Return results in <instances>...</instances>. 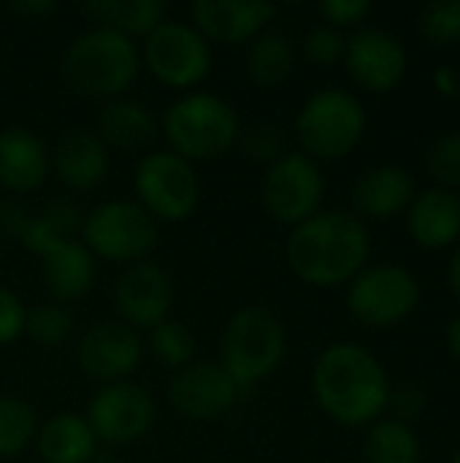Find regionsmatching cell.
Here are the masks:
<instances>
[{
    "instance_id": "obj_1",
    "label": "cell",
    "mask_w": 460,
    "mask_h": 463,
    "mask_svg": "<svg viewBox=\"0 0 460 463\" xmlns=\"http://www.w3.org/2000/svg\"><path fill=\"white\" fill-rule=\"evenodd\" d=\"M312 385L323 412L350 429L377 423L393 388L380 358L355 342H336L323 350Z\"/></svg>"
},
{
    "instance_id": "obj_2",
    "label": "cell",
    "mask_w": 460,
    "mask_h": 463,
    "mask_svg": "<svg viewBox=\"0 0 460 463\" xmlns=\"http://www.w3.org/2000/svg\"><path fill=\"white\" fill-rule=\"evenodd\" d=\"M371 236L352 212H317L296 225L287 239V260L298 279L314 288H336L366 269Z\"/></svg>"
},
{
    "instance_id": "obj_3",
    "label": "cell",
    "mask_w": 460,
    "mask_h": 463,
    "mask_svg": "<svg viewBox=\"0 0 460 463\" xmlns=\"http://www.w3.org/2000/svg\"><path fill=\"white\" fill-rule=\"evenodd\" d=\"M62 79L87 98H114L138 76V52L117 30L95 27L79 35L62 54Z\"/></svg>"
},
{
    "instance_id": "obj_4",
    "label": "cell",
    "mask_w": 460,
    "mask_h": 463,
    "mask_svg": "<svg viewBox=\"0 0 460 463\" xmlns=\"http://www.w3.org/2000/svg\"><path fill=\"white\" fill-rule=\"evenodd\" d=\"M285 350L287 336L279 317L263 307H244L225 326L220 342V366L239 385V391H247L279 369Z\"/></svg>"
},
{
    "instance_id": "obj_5",
    "label": "cell",
    "mask_w": 460,
    "mask_h": 463,
    "mask_svg": "<svg viewBox=\"0 0 460 463\" xmlns=\"http://www.w3.org/2000/svg\"><path fill=\"white\" fill-rule=\"evenodd\" d=\"M296 133L304 155L312 160H336L350 155L366 133L363 103L339 87L314 92L298 111Z\"/></svg>"
},
{
    "instance_id": "obj_6",
    "label": "cell",
    "mask_w": 460,
    "mask_h": 463,
    "mask_svg": "<svg viewBox=\"0 0 460 463\" xmlns=\"http://www.w3.org/2000/svg\"><path fill=\"white\" fill-rule=\"evenodd\" d=\"M233 106L211 92L184 95L165 111V136L184 160H214L239 141Z\"/></svg>"
},
{
    "instance_id": "obj_7",
    "label": "cell",
    "mask_w": 460,
    "mask_h": 463,
    "mask_svg": "<svg viewBox=\"0 0 460 463\" xmlns=\"http://www.w3.org/2000/svg\"><path fill=\"white\" fill-rule=\"evenodd\" d=\"M420 304L418 277L396 263L366 266L350 279L347 307L350 312L371 328H393L404 323Z\"/></svg>"
},
{
    "instance_id": "obj_8",
    "label": "cell",
    "mask_w": 460,
    "mask_h": 463,
    "mask_svg": "<svg viewBox=\"0 0 460 463\" xmlns=\"http://www.w3.org/2000/svg\"><path fill=\"white\" fill-rule=\"evenodd\" d=\"M81 244L106 260H138L157 244L155 217L133 201H108L92 209L81 225Z\"/></svg>"
},
{
    "instance_id": "obj_9",
    "label": "cell",
    "mask_w": 460,
    "mask_h": 463,
    "mask_svg": "<svg viewBox=\"0 0 460 463\" xmlns=\"http://www.w3.org/2000/svg\"><path fill=\"white\" fill-rule=\"evenodd\" d=\"M136 193L141 206L160 220H187L201 198L198 176L190 160L176 152H149L136 168Z\"/></svg>"
},
{
    "instance_id": "obj_10",
    "label": "cell",
    "mask_w": 460,
    "mask_h": 463,
    "mask_svg": "<svg viewBox=\"0 0 460 463\" xmlns=\"http://www.w3.org/2000/svg\"><path fill=\"white\" fill-rule=\"evenodd\" d=\"M325 179L320 165L304 152H287L263 179V206L285 225H301L320 212Z\"/></svg>"
},
{
    "instance_id": "obj_11",
    "label": "cell",
    "mask_w": 460,
    "mask_h": 463,
    "mask_svg": "<svg viewBox=\"0 0 460 463\" xmlns=\"http://www.w3.org/2000/svg\"><path fill=\"white\" fill-rule=\"evenodd\" d=\"M149 71L168 87L198 84L211 65L209 41L187 22H160L144 43Z\"/></svg>"
},
{
    "instance_id": "obj_12",
    "label": "cell",
    "mask_w": 460,
    "mask_h": 463,
    "mask_svg": "<svg viewBox=\"0 0 460 463\" xmlns=\"http://www.w3.org/2000/svg\"><path fill=\"white\" fill-rule=\"evenodd\" d=\"M87 423L98 439L127 445L141 439L155 426V402L133 383H111L92 396Z\"/></svg>"
},
{
    "instance_id": "obj_13",
    "label": "cell",
    "mask_w": 460,
    "mask_h": 463,
    "mask_svg": "<svg viewBox=\"0 0 460 463\" xmlns=\"http://www.w3.org/2000/svg\"><path fill=\"white\" fill-rule=\"evenodd\" d=\"M350 76L369 92H393L409 68L404 43L382 27H361L344 43Z\"/></svg>"
},
{
    "instance_id": "obj_14",
    "label": "cell",
    "mask_w": 460,
    "mask_h": 463,
    "mask_svg": "<svg viewBox=\"0 0 460 463\" xmlns=\"http://www.w3.org/2000/svg\"><path fill=\"white\" fill-rule=\"evenodd\" d=\"M239 385L220 364H190L168 383V402L176 412L192 420L225 415L239 402Z\"/></svg>"
},
{
    "instance_id": "obj_15",
    "label": "cell",
    "mask_w": 460,
    "mask_h": 463,
    "mask_svg": "<svg viewBox=\"0 0 460 463\" xmlns=\"http://www.w3.org/2000/svg\"><path fill=\"white\" fill-rule=\"evenodd\" d=\"M174 304V285L163 266L141 260L133 263L117 282V309L130 326H160Z\"/></svg>"
},
{
    "instance_id": "obj_16",
    "label": "cell",
    "mask_w": 460,
    "mask_h": 463,
    "mask_svg": "<svg viewBox=\"0 0 460 463\" xmlns=\"http://www.w3.org/2000/svg\"><path fill=\"white\" fill-rule=\"evenodd\" d=\"M141 339L130 326L98 323L79 342V364L95 380H119L138 369Z\"/></svg>"
},
{
    "instance_id": "obj_17",
    "label": "cell",
    "mask_w": 460,
    "mask_h": 463,
    "mask_svg": "<svg viewBox=\"0 0 460 463\" xmlns=\"http://www.w3.org/2000/svg\"><path fill=\"white\" fill-rule=\"evenodd\" d=\"M277 5L266 0H195L192 19L203 38L220 43H241L258 38L263 24L274 19Z\"/></svg>"
},
{
    "instance_id": "obj_18",
    "label": "cell",
    "mask_w": 460,
    "mask_h": 463,
    "mask_svg": "<svg viewBox=\"0 0 460 463\" xmlns=\"http://www.w3.org/2000/svg\"><path fill=\"white\" fill-rule=\"evenodd\" d=\"M418 195L415 179L404 165L382 163L363 171L352 184V214L366 220H393Z\"/></svg>"
},
{
    "instance_id": "obj_19",
    "label": "cell",
    "mask_w": 460,
    "mask_h": 463,
    "mask_svg": "<svg viewBox=\"0 0 460 463\" xmlns=\"http://www.w3.org/2000/svg\"><path fill=\"white\" fill-rule=\"evenodd\" d=\"M407 228L423 250L453 247L460 239V195L445 187L418 193L407 209Z\"/></svg>"
},
{
    "instance_id": "obj_20",
    "label": "cell",
    "mask_w": 460,
    "mask_h": 463,
    "mask_svg": "<svg viewBox=\"0 0 460 463\" xmlns=\"http://www.w3.org/2000/svg\"><path fill=\"white\" fill-rule=\"evenodd\" d=\"M54 171L70 190H92L108 174V146L98 133L73 128L54 149Z\"/></svg>"
},
{
    "instance_id": "obj_21",
    "label": "cell",
    "mask_w": 460,
    "mask_h": 463,
    "mask_svg": "<svg viewBox=\"0 0 460 463\" xmlns=\"http://www.w3.org/2000/svg\"><path fill=\"white\" fill-rule=\"evenodd\" d=\"M49 155L41 138L24 128L0 130V182L8 190L30 193L46 182Z\"/></svg>"
},
{
    "instance_id": "obj_22",
    "label": "cell",
    "mask_w": 460,
    "mask_h": 463,
    "mask_svg": "<svg viewBox=\"0 0 460 463\" xmlns=\"http://www.w3.org/2000/svg\"><path fill=\"white\" fill-rule=\"evenodd\" d=\"M41 274L46 290L60 301L81 298L95 279L92 252L81 241H60L41 252Z\"/></svg>"
},
{
    "instance_id": "obj_23",
    "label": "cell",
    "mask_w": 460,
    "mask_h": 463,
    "mask_svg": "<svg viewBox=\"0 0 460 463\" xmlns=\"http://www.w3.org/2000/svg\"><path fill=\"white\" fill-rule=\"evenodd\" d=\"M35 439L43 463H89L98 442L87 418H79L73 412L52 415L38 429Z\"/></svg>"
},
{
    "instance_id": "obj_24",
    "label": "cell",
    "mask_w": 460,
    "mask_h": 463,
    "mask_svg": "<svg viewBox=\"0 0 460 463\" xmlns=\"http://www.w3.org/2000/svg\"><path fill=\"white\" fill-rule=\"evenodd\" d=\"M155 114L138 100H108L98 114V136L106 146L144 149L155 141Z\"/></svg>"
},
{
    "instance_id": "obj_25",
    "label": "cell",
    "mask_w": 460,
    "mask_h": 463,
    "mask_svg": "<svg viewBox=\"0 0 460 463\" xmlns=\"http://www.w3.org/2000/svg\"><path fill=\"white\" fill-rule=\"evenodd\" d=\"M98 27L117 30L122 35H149L160 22H165L163 0H89L81 5Z\"/></svg>"
},
{
    "instance_id": "obj_26",
    "label": "cell",
    "mask_w": 460,
    "mask_h": 463,
    "mask_svg": "<svg viewBox=\"0 0 460 463\" xmlns=\"http://www.w3.org/2000/svg\"><path fill=\"white\" fill-rule=\"evenodd\" d=\"M81 225H84V214L70 198H52L41 209V214L30 217V222H27V228L22 233V241L35 255H41L52 244L70 241V236L76 231H81Z\"/></svg>"
},
{
    "instance_id": "obj_27",
    "label": "cell",
    "mask_w": 460,
    "mask_h": 463,
    "mask_svg": "<svg viewBox=\"0 0 460 463\" xmlns=\"http://www.w3.org/2000/svg\"><path fill=\"white\" fill-rule=\"evenodd\" d=\"M293 43L282 33H260L247 52V71L258 87L274 90L293 73Z\"/></svg>"
},
{
    "instance_id": "obj_28",
    "label": "cell",
    "mask_w": 460,
    "mask_h": 463,
    "mask_svg": "<svg viewBox=\"0 0 460 463\" xmlns=\"http://www.w3.org/2000/svg\"><path fill=\"white\" fill-rule=\"evenodd\" d=\"M366 463H420V439L412 426L385 418L377 420L363 439Z\"/></svg>"
},
{
    "instance_id": "obj_29",
    "label": "cell",
    "mask_w": 460,
    "mask_h": 463,
    "mask_svg": "<svg viewBox=\"0 0 460 463\" xmlns=\"http://www.w3.org/2000/svg\"><path fill=\"white\" fill-rule=\"evenodd\" d=\"M38 434V418L22 399L0 396V458L22 453Z\"/></svg>"
},
{
    "instance_id": "obj_30",
    "label": "cell",
    "mask_w": 460,
    "mask_h": 463,
    "mask_svg": "<svg viewBox=\"0 0 460 463\" xmlns=\"http://www.w3.org/2000/svg\"><path fill=\"white\" fill-rule=\"evenodd\" d=\"M149 347H152V355L168 366V369H184L192 364V355H195V336L192 331L179 323V320H163L160 326L152 328L149 334Z\"/></svg>"
},
{
    "instance_id": "obj_31",
    "label": "cell",
    "mask_w": 460,
    "mask_h": 463,
    "mask_svg": "<svg viewBox=\"0 0 460 463\" xmlns=\"http://www.w3.org/2000/svg\"><path fill=\"white\" fill-rule=\"evenodd\" d=\"M418 30L434 46H453L460 41V0H434L420 8Z\"/></svg>"
},
{
    "instance_id": "obj_32",
    "label": "cell",
    "mask_w": 460,
    "mask_h": 463,
    "mask_svg": "<svg viewBox=\"0 0 460 463\" xmlns=\"http://www.w3.org/2000/svg\"><path fill=\"white\" fill-rule=\"evenodd\" d=\"M24 331L43 347H60L73 334V315L60 304H41L24 315Z\"/></svg>"
},
{
    "instance_id": "obj_33",
    "label": "cell",
    "mask_w": 460,
    "mask_h": 463,
    "mask_svg": "<svg viewBox=\"0 0 460 463\" xmlns=\"http://www.w3.org/2000/svg\"><path fill=\"white\" fill-rule=\"evenodd\" d=\"M426 168L431 174V179L437 182V187L445 190H460V133H447L439 136L428 152H426Z\"/></svg>"
},
{
    "instance_id": "obj_34",
    "label": "cell",
    "mask_w": 460,
    "mask_h": 463,
    "mask_svg": "<svg viewBox=\"0 0 460 463\" xmlns=\"http://www.w3.org/2000/svg\"><path fill=\"white\" fill-rule=\"evenodd\" d=\"M241 149L247 157L260 160V163H277L287 155V138L279 125L274 122H258L244 130L241 136Z\"/></svg>"
},
{
    "instance_id": "obj_35",
    "label": "cell",
    "mask_w": 460,
    "mask_h": 463,
    "mask_svg": "<svg viewBox=\"0 0 460 463\" xmlns=\"http://www.w3.org/2000/svg\"><path fill=\"white\" fill-rule=\"evenodd\" d=\"M344 38L336 27L331 24H317L304 35V57L312 65L328 68L336 65L339 60H344Z\"/></svg>"
},
{
    "instance_id": "obj_36",
    "label": "cell",
    "mask_w": 460,
    "mask_h": 463,
    "mask_svg": "<svg viewBox=\"0 0 460 463\" xmlns=\"http://www.w3.org/2000/svg\"><path fill=\"white\" fill-rule=\"evenodd\" d=\"M426 407H428V396L418 383H401V385L390 388L388 410L393 412V420L412 426L426 412Z\"/></svg>"
},
{
    "instance_id": "obj_37",
    "label": "cell",
    "mask_w": 460,
    "mask_h": 463,
    "mask_svg": "<svg viewBox=\"0 0 460 463\" xmlns=\"http://www.w3.org/2000/svg\"><path fill=\"white\" fill-rule=\"evenodd\" d=\"M320 14L331 22V27H355L371 14L369 0H323Z\"/></svg>"
},
{
    "instance_id": "obj_38",
    "label": "cell",
    "mask_w": 460,
    "mask_h": 463,
    "mask_svg": "<svg viewBox=\"0 0 460 463\" xmlns=\"http://www.w3.org/2000/svg\"><path fill=\"white\" fill-rule=\"evenodd\" d=\"M24 315L27 312H24L22 301L11 290L0 288V345H8L16 336H22V331H24Z\"/></svg>"
},
{
    "instance_id": "obj_39",
    "label": "cell",
    "mask_w": 460,
    "mask_h": 463,
    "mask_svg": "<svg viewBox=\"0 0 460 463\" xmlns=\"http://www.w3.org/2000/svg\"><path fill=\"white\" fill-rule=\"evenodd\" d=\"M30 212L27 209H22V206H16V203H5L3 209H0V228L5 231V233H11L14 239H22V233H24V228H27V222H30Z\"/></svg>"
},
{
    "instance_id": "obj_40",
    "label": "cell",
    "mask_w": 460,
    "mask_h": 463,
    "mask_svg": "<svg viewBox=\"0 0 460 463\" xmlns=\"http://www.w3.org/2000/svg\"><path fill=\"white\" fill-rule=\"evenodd\" d=\"M434 87L445 98H460V73L453 65H439L434 71Z\"/></svg>"
},
{
    "instance_id": "obj_41",
    "label": "cell",
    "mask_w": 460,
    "mask_h": 463,
    "mask_svg": "<svg viewBox=\"0 0 460 463\" xmlns=\"http://www.w3.org/2000/svg\"><path fill=\"white\" fill-rule=\"evenodd\" d=\"M57 8V3L54 0H16L14 3V11H19V14H24V16H33V14H52Z\"/></svg>"
},
{
    "instance_id": "obj_42",
    "label": "cell",
    "mask_w": 460,
    "mask_h": 463,
    "mask_svg": "<svg viewBox=\"0 0 460 463\" xmlns=\"http://www.w3.org/2000/svg\"><path fill=\"white\" fill-rule=\"evenodd\" d=\"M445 342H447L450 355H453L455 361H460V315L450 320V326H447V331H445Z\"/></svg>"
},
{
    "instance_id": "obj_43",
    "label": "cell",
    "mask_w": 460,
    "mask_h": 463,
    "mask_svg": "<svg viewBox=\"0 0 460 463\" xmlns=\"http://www.w3.org/2000/svg\"><path fill=\"white\" fill-rule=\"evenodd\" d=\"M447 282H450V290H453L455 301L460 304V247L453 252V258H450V266H447Z\"/></svg>"
},
{
    "instance_id": "obj_44",
    "label": "cell",
    "mask_w": 460,
    "mask_h": 463,
    "mask_svg": "<svg viewBox=\"0 0 460 463\" xmlns=\"http://www.w3.org/2000/svg\"><path fill=\"white\" fill-rule=\"evenodd\" d=\"M89 463H117V461H114V458H111L108 453H95V456H92V461H89Z\"/></svg>"
},
{
    "instance_id": "obj_45",
    "label": "cell",
    "mask_w": 460,
    "mask_h": 463,
    "mask_svg": "<svg viewBox=\"0 0 460 463\" xmlns=\"http://www.w3.org/2000/svg\"><path fill=\"white\" fill-rule=\"evenodd\" d=\"M450 463H460V448L455 450V453H453V461H450Z\"/></svg>"
}]
</instances>
